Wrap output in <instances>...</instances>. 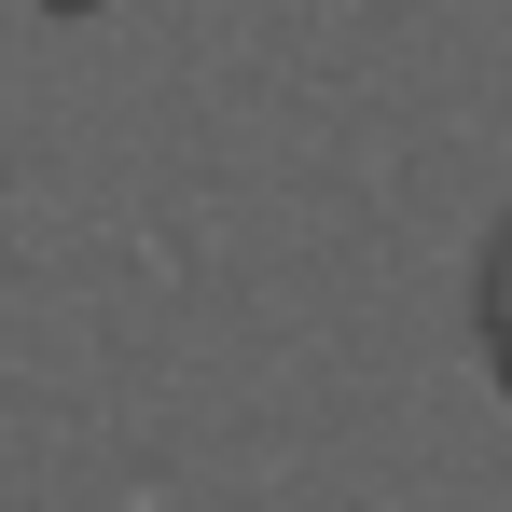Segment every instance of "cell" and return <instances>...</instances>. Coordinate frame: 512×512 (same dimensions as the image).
<instances>
[{
  "label": "cell",
  "mask_w": 512,
  "mask_h": 512,
  "mask_svg": "<svg viewBox=\"0 0 512 512\" xmlns=\"http://www.w3.org/2000/svg\"><path fill=\"white\" fill-rule=\"evenodd\" d=\"M485 333H499V360H512V236H499V263H485Z\"/></svg>",
  "instance_id": "6da1fadb"
}]
</instances>
